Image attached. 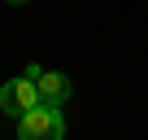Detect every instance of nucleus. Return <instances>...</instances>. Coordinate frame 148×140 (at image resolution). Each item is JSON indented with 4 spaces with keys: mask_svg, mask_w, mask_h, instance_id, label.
Here are the masks:
<instances>
[{
    "mask_svg": "<svg viewBox=\"0 0 148 140\" xmlns=\"http://www.w3.org/2000/svg\"><path fill=\"white\" fill-rule=\"evenodd\" d=\"M18 140H65L61 105H35L18 118Z\"/></svg>",
    "mask_w": 148,
    "mask_h": 140,
    "instance_id": "obj_1",
    "label": "nucleus"
},
{
    "mask_svg": "<svg viewBox=\"0 0 148 140\" xmlns=\"http://www.w3.org/2000/svg\"><path fill=\"white\" fill-rule=\"evenodd\" d=\"M35 105H44V96H39V83H35L31 75L0 83V110H5L9 118H22V114L35 110Z\"/></svg>",
    "mask_w": 148,
    "mask_h": 140,
    "instance_id": "obj_2",
    "label": "nucleus"
},
{
    "mask_svg": "<svg viewBox=\"0 0 148 140\" xmlns=\"http://www.w3.org/2000/svg\"><path fill=\"white\" fill-rule=\"evenodd\" d=\"M22 75H31V79L39 83V96H44V105H65V101H70V92H74L70 75H61V70H44V66H26Z\"/></svg>",
    "mask_w": 148,
    "mask_h": 140,
    "instance_id": "obj_3",
    "label": "nucleus"
},
{
    "mask_svg": "<svg viewBox=\"0 0 148 140\" xmlns=\"http://www.w3.org/2000/svg\"><path fill=\"white\" fill-rule=\"evenodd\" d=\"M5 5H18V9H22V5H31V0H5Z\"/></svg>",
    "mask_w": 148,
    "mask_h": 140,
    "instance_id": "obj_4",
    "label": "nucleus"
}]
</instances>
